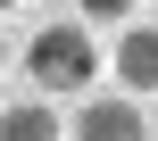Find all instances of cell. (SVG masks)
<instances>
[{"label": "cell", "mask_w": 158, "mask_h": 141, "mask_svg": "<svg viewBox=\"0 0 158 141\" xmlns=\"http://www.w3.org/2000/svg\"><path fill=\"white\" fill-rule=\"evenodd\" d=\"M25 75L42 83V91H92V75H100V50H92V33L83 25H42L33 42H25Z\"/></svg>", "instance_id": "1"}, {"label": "cell", "mask_w": 158, "mask_h": 141, "mask_svg": "<svg viewBox=\"0 0 158 141\" xmlns=\"http://www.w3.org/2000/svg\"><path fill=\"white\" fill-rule=\"evenodd\" d=\"M75 141H150V125L133 116V91H125V100H83Z\"/></svg>", "instance_id": "2"}, {"label": "cell", "mask_w": 158, "mask_h": 141, "mask_svg": "<svg viewBox=\"0 0 158 141\" xmlns=\"http://www.w3.org/2000/svg\"><path fill=\"white\" fill-rule=\"evenodd\" d=\"M117 83H125V91H158V25H125V42H117Z\"/></svg>", "instance_id": "3"}, {"label": "cell", "mask_w": 158, "mask_h": 141, "mask_svg": "<svg viewBox=\"0 0 158 141\" xmlns=\"http://www.w3.org/2000/svg\"><path fill=\"white\" fill-rule=\"evenodd\" d=\"M0 141H67V125L42 100H17V108H0Z\"/></svg>", "instance_id": "4"}, {"label": "cell", "mask_w": 158, "mask_h": 141, "mask_svg": "<svg viewBox=\"0 0 158 141\" xmlns=\"http://www.w3.org/2000/svg\"><path fill=\"white\" fill-rule=\"evenodd\" d=\"M83 17L92 25H117V17H133V0H83Z\"/></svg>", "instance_id": "5"}, {"label": "cell", "mask_w": 158, "mask_h": 141, "mask_svg": "<svg viewBox=\"0 0 158 141\" xmlns=\"http://www.w3.org/2000/svg\"><path fill=\"white\" fill-rule=\"evenodd\" d=\"M0 8H17V0H0Z\"/></svg>", "instance_id": "6"}, {"label": "cell", "mask_w": 158, "mask_h": 141, "mask_svg": "<svg viewBox=\"0 0 158 141\" xmlns=\"http://www.w3.org/2000/svg\"><path fill=\"white\" fill-rule=\"evenodd\" d=\"M0 58H8V50H0Z\"/></svg>", "instance_id": "7"}]
</instances>
